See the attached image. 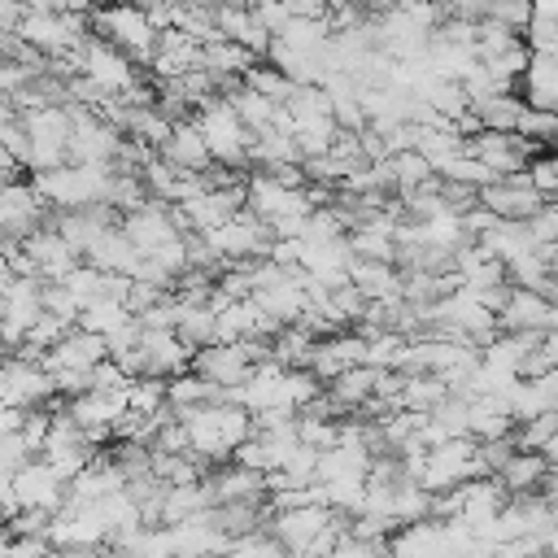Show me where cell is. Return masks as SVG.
<instances>
[{"mask_svg":"<svg viewBox=\"0 0 558 558\" xmlns=\"http://www.w3.org/2000/svg\"><path fill=\"white\" fill-rule=\"evenodd\" d=\"M187 427V440H192V453L205 458V462H227L235 458V449L257 432L253 427V410L248 405H235V401H209V405H187V410H174Z\"/></svg>","mask_w":558,"mask_h":558,"instance_id":"1","label":"cell"},{"mask_svg":"<svg viewBox=\"0 0 558 558\" xmlns=\"http://www.w3.org/2000/svg\"><path fill=\"white\" fill-rule=\"evenodd\" d=\"M31 183L44 192V201L52 209H87V205H109V183H113V166L105 161H65L57 170H39L31 174Z\"/></svg>","mask_w":558,"mask_h":558,"instance_id":"2","label":"cell"},{"mask_svg":"<svg viewBox=\"0 0 558 558\" xmlns=\"http://www.w3.org/2000/svg\"><path fill=\"white\" fill-rule=\"evenodd\" d=\"M92 26H96L105 39H113L135 65H148L153 52H157V35H161V31L153 26L148 9L135 4V0H113V4L92 9Z\"/></svg>","mask_w":558,"mask_h":558,"instance_id":"3","label":"cell"},{"mask_svg":"<svg viewBox=\"0 0 558 558\" xmlns=\"http://www.w3.org/2000/svg\"><path fill=\"white\" fill-rule=\"evenodd\" d=\"M196 126L205 131V140H209V148H214V161H222V166H248V148H253V131H248V122L240 118V109L231 105V96H214V100H205L196 113Z\"/></svg>","mask_w":558,"mask_h":558,"instance_id":"4","label":"cell"},{"mask_svg":"<svg viewBox=\"0 0 558 558\" xmlns=\"http://www.w3.org/2000/svg\"><path fill=\"white\" fill-rule=\"evenodd\" d=\"M74 70L83 74V78H92L100 92H109V96H126L135 83H140V74H135V61L113 44V39H105V35H87V44L74 52Z\"/></svg>","mask_w":558,"mask_h":558,"instance_id":"5","label":"cell"},{"mask_svg":"<svg viewBox=\"0 0 558 558\" xmlns=\"http://www.w3.org/2000/svg\"><path fill=\"white\" fill-rule=\"evenodd\" d=\"M244 192H248V196H244V209L257 214L266 227L283 222V218H305V214H314V201H310L305 187H292V183H283V179H275V174H266V170L248 174Z\"/></svg>","mask_w":558,"mask_h":558,"instance_id":"6","label":"cell"},{"mask_svg":"<svg viewBox=\"0 0 558 558\" xmlns=\"http://www.w3.org/2000/svg\"><path fill=\"white\" fill-rule=\"evenodd\" d=\"M475 475H484V466H480V440L453 436V440H445V445H436L427 453V466H423V480L418 484L432 488V493H445V488H458V484H466Z\"/></svg>","mask_w":558,"mask_h":558,"instance_id":"7","label":"cell"},{"mask_svg":"<svg viewBox=\"0 0 558 558\" xmlns=\"http://www.w3.org/2000/svg\"><path fill=\"white\" fill-rule=\"evenodd\" d=\"M0 397H4V405L44 410V405L57 401L61 392H57V379H52V371H48L44 362L13 353V357L4 362V375H0Z\"/></svg>","mask_w":558,"mask_h":558,"instance_id":"8","label":"cell"},{"mask_svg":"<svg viewBox=\"0 0 558 558\" xmlns=\"http://www.w3.org/2000/svg\"><path fill=\"white\" fill-rule=\"evenodd\" d=\"M48 209L52 205L44 201V192L31 179H9L4 192H0V227H4V240H26L44 222H52Z\"/></svg>","mask_w":558,"mask_h":558,"instance_id":"9","label":"cell"},{"mask_svg":"<svg viewBox=\"0 0 558 558\" xmlns=\"http://www.w3.org/2000/svg\"><path fill=\"white\" fill-rule=\"evenodd\" d=\"M44 314V279L9 275L4 270V344L17 353L26 344V331Z\"/></svg>","mask_w":558,"mask_h":558,"instance_id":"10","label":"cell"},{"mask_svg":"<svg viewBox=\"0 0 558 558\" xmlns=\"http://www.w3.org/2000/svg\"><path fill=\"white\" fill-rule=\"evenodd\" d=\"M480 205H488L497 218H519V222H527V218H536V214L549 205V196L527 179V170H519V174H501L497 183L480 187Z\"/></svg>","mask_w":558,"mask_h":558,"instance_id":"11","label":"cell"},{"mask_svg":"<svg viewBox=\"0 0 558 558\" xmlns=\"http://www.w3.org/2000/svg\"><path fill=\"white\" fill-rule=\"evenodd\" d=\"M126 388L122 392H100V388H87L78 397H70V418L87 432L92 445H105L118 436V418L126 414Z\"/></svg>","mask_w":558,"mask_h":558,"instance_id":"12","label":"cell"},{"mask_svg":"<svg viewBox=\"0 0 558 558\" xmlns=\"http://www.w3.org/2000/svg\"><path fill=\"white\" fill-rule=\"evenodd\" d=\"M336 519H344V514H336L331 506H288V510H275L266 532H275L292 549V558H301L310 549V541H318Z\"/></svg>","mask_w":558,"mask_h":558,"instance_id":"13","label":"cell"},{"mask_svg":"<svg viewBox=\"0 0 558 558\" xmlns=\"http://www.w3.org/2000/svg\"><path fill=\"white\" fill-rule=\"evenodd\" d=\"M22 248L31 253V262H35V270H39L44 283H61V279L83 262V253H78L52 222H44L39 231H31V235L22 240Z\"/></svg>","mask_w":558,"mask_h":558,"instance_id":"14","label":"cell"},{"mask_svg":"<svg viewBox=\"0 0 558 558\" xmlns=\"http://www.w3.org/2000/svg\"><path fill=\"white\" fill-rule=\"evenodd\" d=\"M13 488H17V501L22 510H65V497H70V484L57 475V466L48 458H35L31 466H22L13 475Z\"/></svg>","mask_w":558,"mask_h":558,"instance_id":"15","label":"cell"},{"mask_svg":"<svg viewBox=\"0 0 558 558\" xmlns=\"http://www.w3.org/2000/svg\"><path fill=\"white\" fill-rule=\"evenodd\" d=\"M140 349H144V375H161V379H174L196 362V349L179 331H161V327H144Z\"/></svg>","mask_w":558,"mask_h":558,"instance_id":"16","label":"cell"},{"mask_svg":"<svg viewBox=\"0 0 558 558\" xmlns=\"http://www.w3.org/2000/svg\"><path fill=\"white\" fill-rule=\"evenodd\" d=\"M192 371H201L209 384H218V388L227 392V388L248 384V375H253L257 366H253V357H248L244 340H235V344H222V340H218V344H209V349H196Z\"/></svg>","mask_w":558,"mask_h":558,"instance_id":"17","label":"cell"},{"mask_svg":"<svg viewBox=\"0 0 558 558\" xmlns=\"http://www.w3.org/2000/svg\"><path fill=\"white\" fill-rule=\"evenodd\" d=\"M205 484L214 488V501H270V480L266 471H253L231 458V466H209Z\"/></svg>","mask_w":558,"mask_h":558,"instance_id":"18","label":"cell"},{"mask_svg":"<svg viewBox=\"0 0 558 558\" xmlns=\"http://www.w3.org/2000/svg\"><path fill=\"white\" fill-rule=\"evenodd\" d=\"M357 362H366V336H362V331H336V336H323V340H318V349H314V357H310V371H314L323 384H331L336 375H344V371L357 366Z\"/></svg>","mask_w":558,"mask_h":558,"instance_id":"19","label":"cell"},{"mask_svg":"<svg viewBox=\"0 0 558 558\" xmlns=\"http://www.w3.org/2000/svg\"><path fill=\"white\" fill-rule=\"evenodd\" d=\"M105 357H109V340L96 336V331H87V327H74L61 344H52L44 353V366L48 371H92Z\"/></svg>","mask_w":558,"mask_h":558,"instance_id":"20","label":"cell"},{"mask_svg":"<svg viewBox=\"0 0 558 558\" xmlns=\"http://www.w3.org/2000/svg\"><path fill=\"white\" fill-rule=\"evenodd\" d=\"M161 157H166L170 166H179V170H192V174H205V170L214 166V148H209L205 131L196 126V118L174 122V135L161 144Z\"/></svg>","mask_w":558,"mask_h":558,"instance_id":"21","label":"cell"},{"mask_svg":"<svg viewBox=\"0 0 558 558\" xmlns=\"http://www.w3.org/2000/svg\"><path fill=\"white\" fill-rule=\"evenodd\" d=\"M549 314H554V301L536 288H510V301L501 305V331H549Z\"/></svg>","mask_w":558,"mask_h":558,"instance_id":"22","label":"cell"},{"mask_svg":"<svg viewBox=\"0 0 558 558\" xmlns=\"http://www.w3.org/2000/svg\"><path fill=\"white\" fill-rule=\"evenodd\" d=\"M349 279L366 292V301H379V305H392V301L405 296V275H401L392 262H366V257H353Z\"/></svg>","mask_w":558,"mask_h":558,"instance_id":"23","label":"cell"},{"mask_svg":"<svg viewBox=\"0 0 558 558\" xmlns=\"http://www.w3.org/2000/svg\"><path fill=\"white\" fill-rule=\"evenodd\" d=\"M214 17H218L222 39H235V44L253 48L257 57H266V52H270V39H275V35L257 22L253 4H227V9H214Z\"/></svg>","mask_w":558,"mask_h":558,"instance_id":"24","label":"cell"},{"mask_svg":"<svg viewBox=\"0 0 558 558\" xmlns=\"http://www.w3.org/2000/svg\"><path fill=\"white\" fill-rule=\"evenodd\" d=\"M519 96L536 109H554L558 113V52H532V65L519 83Z\"/></svg>","mask_w":558,"mask_h":558,"instance_id":"25","label":"cell"},{"mask_svg":"<svg viewBox=\"0 0 558 558\" xmlns=\"http://www.w3.org/2000/svg\"><path fill=\"white\" fill-rule=\"evenodd\" d=\"M379 375L384 371H375V366H366V362H357V366H349L344 375H336L331 384H327V392L340 401V410L349 414V410H362L371 397H375V388H379Z\"/></svg>","mask_w":558,"mask_h":558,"instance_id":"26","label":"cell"},{"mask_svg":"<svg viewBox=\"0 0 558 558\" xmlns=\"http://www.w3.org/2000/svg\"><path fill=\"white\" fill-rule=\"evenodd\" d=\"M545 475H549V458H545L541 449H519V453L497 471V480H501L510 493H541Z\"/></svg>","mask_w":558,"mask_h":558,"instance_id":"27","label":"cell"},{"mask_svg":"<svg viewBox=\"0 0 558 558\" xmlns=\"http://www.w3.org/2000/svg\"><path fill=\"white\" fill-rule=\"evenodd\" d=\"M201 65L214 70V74H227V78H244L257 65V52L244 48V44H235V39H214V44H205Z\"/></svg>","mask_w":558,"mask_h":558,"instance_id":"28","label":"cell"},{"mask_svg":"<svg viewBox=\"0 0 558 558\" xmlns=\"http://www.w3.org/2000/svg\"><path fill=\"white\" fill-rule=\"evenodd\" d=\"M449 379L436 375V371H418V375H405V388H401V410H418V414H432L445 397H449Z\"/></svg>","mask_w":558,"mask_h":558,"instance_id":"29","label":"cell"},{"mask_svg":"<svg viewBox=\"0 0 558 558\" xmlns=\"http://www.w3.org/2000/svg\"><path fill=\"white\" fill-rule=\"evenodd\" d=\"M174 296H179V292H174ZM179 336H183L192 349H209V344H218V305H214V301H201V305H187V301H183Z\"/></svg>","mask_w":558,"mask_h":558,"instance_id":"30","label":"cell"},{"mask_svg":"<svg viewBox=\"0 0 558 558\" xmlns=\"http://www.w3.org/2000/svg\"><path fill=\"white\" fill-rule=\"evenodd\" d=\"M471 109L480 113V122H484L488 131H519L527 100L514 96V92H497V96H488V100H480V105H471Z\"/></svg>","mask_w":558,"mask_h":558,"instance_id":"31","label":"cell"},{"mask_svg":"<svg viewBox=\"0 0 558 558\" xmlns=\"http://www.w3.org/2000/svg\"><path fill=\"white\" fill-rule=\"evenodd\" d=\"M135 314H131V305L126 301H118V296H100V301H92V305H83V314H78V327H87V331H96V336H113L118 327H126Z\"/></svg>","mask_w":558,"mask_h":558,"instance_id":"32","label":"cell"},{"mask_svg":"<svg viewBox=\"0 0 558 558\" xmlns=\"http://www.w3.org/2000/svg\"><path fill=\"white\" fill-rule=\"evenodd\" d=\"M209 401H222V388L209 384L201 371H183L170 379V405L174 410H187V405H209Z\"/></svg>","mask_w":558,"mask_h":558,"instance_id":"33","label":"cell"},{"mask_svg":"<svg viewBox=\"0 0 558 558\" xmlns=\"http://www.w3.org/2000/svg\"><path fill=\"white\" fill-rule=\"evenodd\" d=\"M432 501L436 493L423 488L418 480H401L397 484V497H392V519L405 527V523H418V519H432Z\"/></svg>","mask_w":558,"mask_h":558,"instance_id":"34","label":"cell"},{"mask_svg":"<svg viewBox=\"0 0 558 558\" xmlns=\"http://www.w3.org/2000/svg\"><path fill=\"white\" fill-rule=\"evenodd\" d=\"M231 105L240 109V118L248 122V131L257 135V131H270L275 126V113H279V105L270 100V96H262L257 87H240V92H231Z\"/></svg>","mask_w":558,"mask_h":558,"instance_id":"35","label":"cell"},{"mask_svg":"<svg viewBox=\"0 0 558 558\" xmlns=\"http://www.w3.org/2000/svg\"><path fill=\"white\" fill-rule=\"evenodd\" d=\"M392 179H397V196H405V192L432 183L436 179V166L418 148H405V153H392Z\"/></svg>","mask_w":558,"mask_h":558,"instance_id":"36","label":"cell"},{"mask_svg":"<svg viewBox=\"0 0 558 558\" xmlns=\"http://www.w3.org/2000/svg\"><path fill=\"white\" fill-rule=\"evenodd\" d=\"M323 488H327V506H331L336 514L353 519V514H362V510H366V480H362V475H349V480H327Z\"/></svg>","mask_w":558,"mask_h":558,"instance_id":"37","label":"cell"},{"mask_svg":"<svg viewBox=\"0 0 558 558\" xmlns=\"http://www.w3.org/2000/svg\"><path fill=\"white\" fill-rule=\"evenodd\" d=\"M244 83H248V87H257L262 96H270L275 105H288V100L296 96V87H301V83H296V78H288L279 65H253V70L244 74Z\"/></svg>","mask_w":558,"mask_h":558,"instance_id":"38","label":"cell"},{"mask_svg":"<svg viewBox=\"0 0 558 558\" xmlns=\"http://www.w3.org/2000/svg\"><path fill=\"white\" fill-rule=\"evenodd\" d=\"M436 174H445V179H458V183H471V187H488V183H497L501 174L488 166V161H480L475 153H458V157H449Z\"/></svg>","mask_w":558,"mask_h":558,"instance_id":"39","label":"cell"},{"mask_svg":"<svg viewBox=\"0 0 558 558\" xmlns=\"http://www.w3.org/2000/svg\"><path fill=\"white\" fill-rule=\"evenodd\" d=\"M39 458V449L26 440V432H4L0 436V471L4 475H17L22 466H31Z\"/></svg>","mask_w":558,"mask_h":558,"instance_id":"40","label":"cell"},{"mask_svg":"<svg viewBox=\"0 0 558 558\" xmlns=\"http://www.w3.org/2000/svg\"><path fill=\"white\" fill-rule=\"evenodd\" d=\"M554 131H558V113H554V109H536V105H527V109H523L519 135H527V140H536V144H549V140H554Z\"/></svg>","mask_w":558,"mask_h":558,"instance_id":"41","label":"cell"},{"mask_svg":"<svg viewBox=\"0 0 558 558\" xmlns=\"http://www.w3.org/2000/svg\"><path fill=\"white\" fill-rule=\"evenodd\" d=\"M484 17H497L501 26H510V31H527V22H532V0H488V13Z\"/></svg>","mask_w":558,"mask_h":558,"instance_id":"42","label":"cell"},{"mask_svg":"<svg viewBox=\"0 0 558 558\" xmlns=\"http://www.w3.org/2000/svg\"><path fill=\"white\" fill-rule=\"evenodd\" d=\"M527 179H532L549 201H558V148H554V153H536V157L527 161Z\"/></svg>","mask_w":558,"mask_h":558,"instance_id":"43","label":"cell"},{"mask_svg":"<svg viewBox=\"0 0 558 558\" xmlns=\"http://www.w3.org/2000/svg\"><path fill=\"white\" fill-rule=\"evenodd\" d=\"M126 384H131V375L122 371L118 357H105V362L92 366V388H100V392H122Z\"/></svg>","mask_w":558,"mask_h":558,"instance_id":"44","label":"cell"},{"mask_svg":"<svg viewBox=\"0 0 558 558\" xmlns=\"http://www.w3.org/2000/svg\"><path fill=\"white\" fill-rule=\"evenodd\" d=\"M52 510H17L9 519V536H48Z\"/></svg>","mask_w":558,"mask_h":558,"instance_id":"45","label":"cell"},{"mask_svg":"<svg viewBox=\"0 0 558 558\" xmlns=\"http://www.w3.org/2000/svg\"><path fill=\"white\" fill-rule=\"evenodd\" d=\"M52 545L48 536H9L4 541V558H44Z\"/></svg>","mask_w":558,"mask_h":558,"instance_id":"46","label":"cell"},{"mask_svg":"<svg viewBox=\"0 0 558 558\" xmlns=\"http://www.w3.org/2000/svg\"><path fill=\"white\" fill-rule=\"evenodd\" d=\"M541 493L558 506V462H549V475H545V484H541Z\"/></svg>","mask_w":558,"mask_h":558,"instance_id":"47","label":"cell"},{"mask_svg":"<svg viewBox=\"0 0 558 558\" xmlns=\"http://www.w3.org/2000/svg\"><path fill=\"white\" fill-rule=\"evenodd\" d=\"M532 17H558V0H532Z\"/></svg>","mask_w":558,"mask_h":558,"instance_id":"48","label":"cell"},{"mask_svg":"<svg viewBox=\"0 0 558 558\" xmlns=\"http://www.w3.org/2000/svg\"><path fill=\"white\" fill-rule=\"evenodd\" d=\"M192 4H209V9H227V4H257V0H192Z\"/></svg>","mask_w":558,"mask_h":558,"instance_id":"49","label":"cell"},{"mask_svg":"<svg viewBox=\"0 0 558 558\" xmlns=\"http://www.w3.org/2000/svg\"><path fill=\"white\" fill-rule=\"evenodd\" d=\"M545 554H549V558H558V527L549 532V545H545Z\"/></svg>","mask_w":558,"mask_h":558,"instance_id":"50","label":"cell"},{"mask_svg":"<svg viewBox=\"0 0 558 558\" xmlns=\"http://www.w3.org/2000/svg\"><path fill=\"white\" fill-rule=\"evenodd\" d=\"M545 458H549V462H558V432H554V440L545 445Z\"/></svg>","mask_w":558,"mask_h":558,"instance_id":"51","label":"cell"}]
</instances>
